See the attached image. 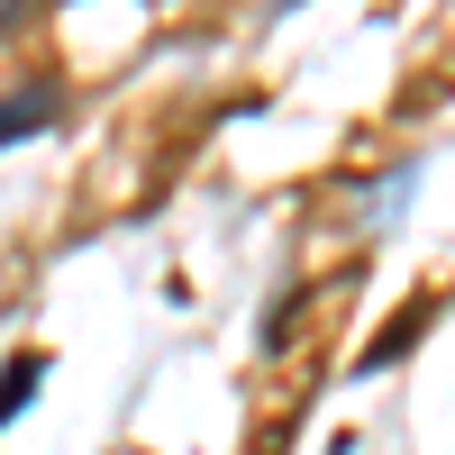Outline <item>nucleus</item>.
I'll return each instance as SVG.
<instances>
[{
  "label": "nucleus",
  "mask_w": 455,
  "mask_h": 455,
  "mask_svg": "<svg viewBox=\"0 0 455 455\" xmlns=\"http://www.w3.org/2000/svg\"><path fill=\"white\" fill-rule=\"evenodd\" d=\"M46 119H55V92H46V83H36V92L19 83V92H10V137H28V128H46Z\"/></svg>",
  "instance_id": "f257e3e1"
},
{
  "label": "nucleus",
  "mask_w": 455,
  "mask_h": 455,
  "mask_svg": "<svg viewBox=\"0 0 455 455\" xmlns=\"http://www.w3.org/2000/svg\"><path fill=\"white\" fill-rule=\"evenodd\" d=\"M36 373H46V355H19V364H10V392H0V410H19V401L36 392Z\"/></svg>",
  "instance_id": "f03ea898"
}]
</instances>
